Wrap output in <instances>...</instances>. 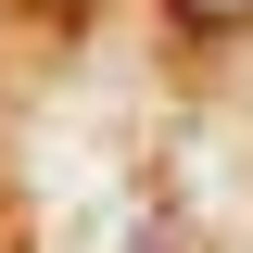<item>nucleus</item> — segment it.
I'll list each match as a JSON object with an SVG mask.
<instances>
[{
  "label": "nucleus",
  "instance_id": "obj_1",
  "mask_svg": "<svg viewBox=\"0 0 253 253\" xmlns=\"http://www.w3.org/2000/svg\"><path fill=\"white\" fill-rule=\"evenodd\" d=\"M177 26H253V0H165Z\"/></svg>",
  "mask_w": 253,
  "mask_h": 253
}]
</instances>
